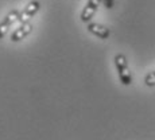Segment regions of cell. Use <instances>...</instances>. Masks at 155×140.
<instances>
[{
  "label": "cell",
  "instance_id": "obj_1",
  "mask_svg": "<svg viewBox=\"0 0 155 140\" xmlns=\"http://www.w3.org/2000/svg\"><path fill=\"white\" fill-rule=\"evenodd\" d=\"M115 65H116V69H117V74H119V78H120L121 84L126 85V86L132 84V76H131L130 67H128L126 55L124 54L116 55L115 57Z\"/></svg>",
  "mask_w": 155,
  "mask_h": 140
},
{
  "label": "cell",
  "instance_id": "obj_2",
  "mask_svg": "<svg viewBox=\"0 0 155 140\" xmlns=\"http://www.w3.org/2000/svg\"><path fill=\"white\" fill-rule=\"evenodd\" d=\"M41 8V3L37 2V0H34V2H30L27 5H26V8L20 12V16H19V20L25 24V23H27L30 19H31V16H34L35 12H37L38 10Z\"/></svg>",
  "mask_w": 155,
  "mask_h": 140
},
{
  "label": "cell",
  "instance_id": "obj_3",
  "mask_svg": "<svg viewBox=\"0 0 155 140\" xmlns=\"http://www.w3.org/2000/svg\"><path fill=\"white\" fill-rule=\"evenodd\" d=\"M88 31L92 32L93 35H96V37L101 38V39H107V38L109 37V34H111L108 27H105V26H103V24H99V23H91V24L88 26Z\"/></svg>",
  "mask_w": 155,
  "mask_h": 140
},
{
  "label": "cell",
  "instance_id": "obj_4",
  "mask_svg": "<svg viewBox=\"0 0 155 140\" xmlns=\"http://www.w3.org/2000/svg\"><path fill=\"white\" fill-rule=\"evenodd\" d=\"M31 30H32V26L30 24V23H25V24H22L12 34V37H11V41H12V42H19V41L23 39V38L27 37L30 32H31Z\"/></svg>",
  "mask_w": 155,
  "mask_h": 140
},
{
  "label": "cell",
  "instance_id": "obj_5",
  "mask_svg": "<svg viewBox=\"0 0 155 140\" xmlns=\"http://www.w3.org/2000/svg\"><path fill=\"white\" fill-rule=\"evenodd\" d=\"M19 16H20V14L18 12V11H15V10H14V11H11V12H8V15L5 16V19L3 20V22H5L7 24H10V26H11L14 22H16V20L19 19Z\"/></svg>",
  "mask_w": 155,
  "mask_h": 140
},
{
  "label": "cell",
  "instance_id": "obj_6",
  "mask_svg": "<svg viewBox=\"0 0 155 140\" xmlns=\"http://www.w3.org/2000/svg\"><path fill=\"white\" fill-rule=\"evenodd\" d=\"M144 84L147 86H155V71H150L144 78Z\"/></svg>",
  "mask_w": 155,
  "mask_h": 140
},
{
  "label": "cell",
  "instance_id": "obj_7",
  "mask_svg": "<svg viewBox=\"0 0 155 140\" xmlns=\"http://www.w3.org/2000/svg\"><path fill=\"white\" fill-rule=\"evenodd\" d=\"M8 28H10V24H7L5 22L0 23V39H2V38L5 35V32L8 31Z\"/></svg>",
  "mask_w": 155,
  "mask_h": 140
},
{
  "label": "cell",
  "instance_id": "obj_8",
  "mask_svg": "<svg viewBox=\"0 0 155 140\" xmlns=\"http://www.w3.org/2000/svg\"><path fill=\"white\" fill-rule=\"evenodd\" d=\"M101 3H103V0H89V2H88V4H86V5L97 11V8H99V5L101 4Z\"/></svg>",
  "mask_w": 155,
  "mask_h": 140
},
{
  "label": "cell",
  "instance_id": "obj_9",
  "mask_svg": "<svg viewBox=\"0 0 155 140\" xmlns=\"http://www.w3.org/2000/svg\"><path fill=\"white\" fill-rule=\"evenodd\" d=\"M103 3H104V5H105L108 10H111V8L113 7V0H103Z\"/></svg>",
  "mask_w": 155,
  "mask_h": 140
},
{
  "label": "cell",
  "instance_id": "obj_10",
  "mask_svg": "<svg viewBox=\"0 0 155 140\" xmlns=\"http://www.w3.org/2000/svg\"><path fill=\"white\" fill-rule=\"evenodd\" d=\"M154 71H155V70H154Z\"/></svg>",
  "mask_w": 155,
  "mask_h": 140
}]
</instances>
